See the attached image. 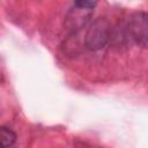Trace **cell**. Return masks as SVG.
Listing matches in <instances>:
<instances>
[{
  "label": "cell",
  "instance_id": "1",
  "mask_svg": "<svg viewBox=\"0 0 148 148\" xmlns=\"http://www.w3.org/2000/svg\"><path fill=\"white\" fill-rule=\"evenodd\" d=\"M95 6H96V1H88V0L75 1L65 16V21H64L65 28L72 34L80 31L90 21Z\"/></svg>",
  "mask_w": 148,
  "mask_h": 148
},
{
  "label": "cell",
  "instance_id": "2",
  "mask_svg": "<svg viewBox=\"0 0 148 148\" xmlns=\"http://www.w3.org/2000/svg\"><path fill=\"white\" fill-rule=\"evenodd\" d=\"M111 36V25L105 17L96 18L87 30L84 43L89 50L98 51L103 49Z\"/></svg>",
  "mask_w": 148,
  "mask_h": 148
},
{
  "label": "cell",
  "instance_id": "3",
  "mask_svg": "<svg viewBox=\"0 0 148 148\" xmlns=\"http://www.w3.org/2000/svg\"><path fill=\"white\" fill-rule=\"evenodd\" d=\"M127 31L135 44L148 49V13L136 12L132 14L127 23Z\"/></svg>",
  "mask_w": 148,
  "mask_h": 148
},
{
  "label": "cell",
  "instance_id": "4",
  "mask_svg": "<svg viewBox=\"0 0 148 148\" xmlns=\"http://www.w3.org/2000/svg\"><path fill=\"white\" fill-rule=\"evenodd\" d=\"M16 141V134L6 126L0 127V146L1 148H10Z\"/></svg>",
  "mask_w": 148,
  "mask_h": 148
}]
</instances>
